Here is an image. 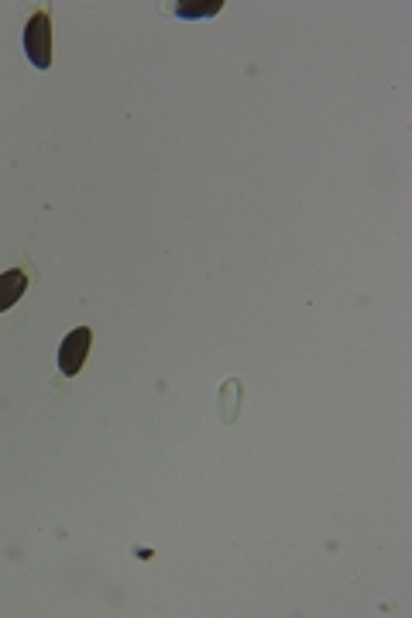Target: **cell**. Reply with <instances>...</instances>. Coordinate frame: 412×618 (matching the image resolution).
<instances>
[{"mask_svg": "<svg viewBox=\"0 0 412 618\" xmlns=\"http://www.w3.org/2000/svg\"><path fill=\"white\" fill-rule=\"evenodd\" d=\"M90 344H93V330L90 327H76L73 334L62 340L59 347V371L66 378H76L83 371L86 358H90Z\"/></svg>", "mask_w": 412, "mask_h": 618, "instance_id": "2", "label": "cell"}, {"mask_svg": "<svg viewBox=\"0 0 412 618\" xmlns=\"http://www.w3.org/2000/svg\"><path fill=\"white\" fill-rule=\"evenodd\" d=\"M28 289V275L21 268H11V272L0 275V313H7Z\"/></svg>", "mask_w": 412, "mask_h": 618, "instance_id": "3", "label": "cell"}, {"mask_svg": "<svg viewBox=\"0 0 412 618\" xmlns=\"http://www.w3.org/2000/svg\"><path fill=\"white\" fill-rule=\"evenodd\" d=\"M25 52H28V62H35L38 69L52 66V18H49V11H35L28 18Z\"/></svg>", "mask_w": 412, "mask_h": 618, "instance_id": "1", "label": "cell"}, {"mask_svg": "<svg viewBox=\"0 0 412 618\" xmlns=\"http://www.w3.org/2000/svg\"><path fill=\"white\" fill-rule=\"evenodd\" d=\"M220 7H224V0H206V4H189V0H182L176 4V14L179 18H213V14H220Z\"/></svg>", "mask_w": 412, "mask_h": 618, "instance_id": "4", "label": "cell"}]
</instances>
